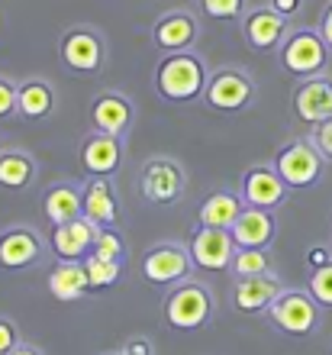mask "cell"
<instances>
[{"mask_svg": "<svg viewBox=\"0 0 332 355\" xmlns=\"http://www.w3.org/2000/svg\"><path fill=\"white\" fill-rule=\"evenodd\" d=\"M306 291L313 294V300L320 307L332 310V262L323 265V268H313L310 278H306Z\"/></svg>", "mask_w": 332, "mask_h": 355, "instance_id": "obj_31", "label": "cell"}, {"mask_svg": "<svg viewBox=\"0 0 332 355\" xmlns=\"http://www.w3.org/2000/svg\"><path fill=\"white\" fill-rule=\"evenodd\" d=\"M148 42L152 49H158L161 55H175V52H191L200 42V19L194 10L175 7L165 10L161 17L152 23L148 29Z\"/></svg>", "mask_w": 332, "mask_h": 355, "instance_id": "obj_11", "label": "cell"}, {"mask_svg": "<svg viewBox=\"0 0 332 355\" xmlns=\"http://www.w3.org/2000/svg\"><path fill=\"white\" fill-rule=\"evenodd\" d=\"M320 304L313 300V294L306 288H284L281 294L274 297V304L265 310V317L271 320V327L287 333V336H313L320 329Z\"/></svg>", "mask_w": 332, "mask_h": 355, "instance_id": "obj_9", "label": "cell"}, {"mask_svg": "<svg viewBox=\"0 0 332 355\" xmlns=\"http://www.w3.org/2000/svg\"><path fill=\"white\" fill-rule=\"evenodd\" d=\"M39 207H42V216L49 220V226L84 216V181H74V178L52 181L39 197Z\"/></svg>", "mask_w": 332, "mask_h": 355, "instance_id": "obj_19", "label": "cell"}, {"mask_svg": "<svg viewBox=\"0 0 332 355\" xmlns=\"http://www.w3.org/2000/svg\"><path fill=\"white\" fill-rule=\"evenodd\" d=\"M229 233L236 239V249H271L277 239V214L274 210L245 207Z\"/></svg>", "mask_w": 332, "mask_h": 355, "instance_id": "obj_23", "label": "cell"}, {"mask_svg": "<svg viewBox=\"0 0 332 355\" xmlns=\"http://www.w3.org/2000/svg\"><path fill=\"white\" fill-rule=\"evenodd\" d=\"M184 243L200 271H229V262H232V255H236V239H232L229 230L197 223Z\"/></svg>", "mask_w": 332, "mask_h": 355, "instance_id": "obj_16", "label": "cell"}, {"mask_svg": "<svg viewBox=\"0 0 332 355\" xmlns=\"http://www.w3.org/2000/svg\"><path fill=\"white\" fill-rule=\"evenodd\" d=\"M84 216L97 230L123 223V197L113 178H84Z\"/></svg>", "mask_w": 332, "mask_h": 355, "instance_id": "obj_18", "label": "cell"}, {"mask_svg": "<svg viewBox=\"0 0 332 355\" xmlns=\"http://www.w3.org/2000/svg\"><path fill=\"white\" fill-rule=\"evenodd\" d=\"M58 110V91L55 85L42 75H33L26 81H19V97H17V116L26 123H46L52 120Z\"/></svg>", "mask_w": 332, "mask_h": 355, "instance_id": "obj_22", "label": "cell"}, {"mask_svg": "<svg viewBox=\"0 0 332 355\" xmlns=\"http://www.w3.org/2000/svg\"><path fill=\"white\" fill-rule=\"evenodd\" d=\"M274 171L284 178V184L290 191H306L316 187L326 175V155L316 149V142L310 136H294V139L281 142L271 159Z\"/></svg>", "mask_w": 332, "mask_h": 355, "instance_id": "obj_6", "label": "cell"}, {"mask_svg": "<svg viewBox=\"0 0 332 355\" xmlns=\"http://www.w3.org/2000/svg\"><path fill=\"white\" fill-rule=\"evenodd\" d=\"M239 197L245 207H259V210H277V207L287 204L290 197V187L284 184V178L274 171L271 162H259V165H249L239 178Z\"/></svg>", "mask_w": 332, "mask_h": 355, "instance_id": "obj_14", "label": "cell"}, {"mask_svg": "<svg viewBox=\"0 0 332 355\" xmlns=\"http://www.w3.org/2000/svg\"><path fill=\"white\" fill-rule=\"evenodd\" d=\"M136 126V103L130 94L123 91H107L94 94V101L87 103V130L107 132V136H126Z\"/></svg>", "mask_w": 332, "mask_h": 355, "instance_id": "obj_13", "label": "cell"}, {"mask_svg": "<svg viewBox=\"0 0 332 355\" xmlns=\"http://www.w3.org/2000/svg\"><path fill=\"white\" fill-rule=\"evenodd\" d=\"M281 291H284V281H281L277 271L239 278L232 281V307L242 310V313H265Z\"/></svg>", "mask_w": 332, "mask_h": 355, "instance_id": "obj_21", "label": "cell"}, {"mask_svg": "<svg viewBox=\"0 0 332 355\" xmlns=\"http://www.w3.org/2000/svg\"><path fill=\"white\" fill-rule=\"evenodd\" d=\"M194 268L197 265L187 252V243H177V239H158L139 259V278L148 288H175V284L191 278Z\"/></svg>", "mask_w": 332, "mask_h": 355, "instance_id": "obj_8", "label": "cell"}, {"mask_svg": "<svg viewBox=\"0 0 332 355\" xmlns=\"http://www.w3.org/2000/svg\"><path fill=\"white\" fill-rule=\"evenodd\" d=\"M10 355H42V349H36V346H29V343H19L17 349H13V352Z\"/></svg>", "mask_w": 332, "mask_h": 355, "instance_id": "obj_38", "label": "cell"}, {"mask_svg": "<svg viewBox=\"0 0 332 355\" xmlns=\"http://www.w3.org/2000/svg\"><path fill=\"white\" fill-rule=\"evenodd\" d=\"M310 139L316 142V149L326 155V162H332V116L323 123H316L313 132H310Z\"/></svg>", "mask_w": 332, "mask_h": 355, "instance_id": "obj_33", "label": "cell"}, {"mask_svg": "<svg viewBox=\"0 0 332 355\" xmlns=\"http://www.w3.org/2000/svg\"><path fill=\"white\" fill-rule=\"evenodd\" d=\"M210 81V65L207 58L191 52H175V55L158 58L155 71H152V87L165 103H194L203 101Z\"/></svg>", "mask_w": 332, "mask_h": 355, "instance_id": "obj_1", "label": "cell"}, {"mask_svg": "<svg viewBox=\"0 0 332 355\" xmlns=\"http://www.w3.org/2000/svg\"><path fill=\"white\" fill-rule=\"evenodd\" d=\"M200 7L216 23H239L249 10V0H200Z\"/></svg>", "mask_w": 332, "mask_h": 355, "instance_id": "obj_30", "label": "cell"}, {"mask_svg": "<svg viewBox=\"0 0 332 355\" xmlns=\"http://www.w3.org/2000/svg\"><path fill=\"white\" fill-rule=\"evenodd\" d=\"M332 262V249L329 245H310L306 249V268L313 271V268H323V265Z\"/></svg>", "mask_w": 332, "mask_h": 355, "instance_id": "obj_35", "label": "cell"}, {"mask_svg": "<svg viewBox=\"0 0 332 355\" xmlns=\"http://www.w3.org/2000/svg\"><path fill=\"white\" fill-rule=\"evenodd\" d=\"M290 107L300 123H306L313 130L316 123H323L332 116V75H316L306 81H297L294 94H290Z\"/></svg>", "mask_w": 332, "mask_h": 355, "instance_id": "obj_17", "label": "cell"}, {"mask_svg": "<svg viewBox=\"0 0 332 355\" xmlns=\"http://www.w3.org/2000/svg\"><path fill=\"white\" fill-rule=\"evenodd\" d=\"M239 33L252 52H277L290 33V19H284L274 7L259 3L245 10V17L239 19Z\"/></svg>", "mask_w": 332, "mask_h": 355, "instance_id": "obj_15", "label": "cell"}, {"mask_svg": "<svg viewBox=\"0 0 332 355\" xmlns=\"http://www.w3.org/2000/svg\"><path fill=\"white\" fill-rule=\"evenodd\" d=\"M136 187L152 207H177L187 194V168L175 155H152L139 165Z\"/></svg>", "mask_w": 332, "mask_h": 355, "instance_id": "obj_5", "label": "cell"}, {"mask_svg": "<svg viewBox=\"0 0 332 355\" xmlns=\"http://www.w3.org/2000/svg\"><path fill=\"white\" fill-rule=\"evenodd\" d=\"M49 239L29 223H13L0 233V271H29L46 262Z\"/></svg>", "mask_w": 332, "mask_h": 355, "instance_id": "obj_10", "label": "cell"}, {"mask_svg": "<svg viewBox=\"0 0 332 355\" xmlns=\"http://www.w3.org/2000/svg\"><path fill=\"white\" fill-rule=\"evenodd\" d=\"M245 210L239 191L232 187H216L200 200L197 207V223L203 226H216V230H232V223L239 220V214Z\"/></svg>", "mask_w": 332, "mask_h": 355, "instance_id": "obj_25", "label": "cell"}, {"mask_svg": "<svg viewBox=\"0 0 332 355\" xmlns=\"http://www.w3.org/2000/svg\"><path fill=\"white\" fill-rule=\"evenodd\" d=\"M84 178H116L126 162V136H107V132H84L78 146Z\"/></svg>", "mask_w": 332, "mask_h": 355, "instance_id": "obj_12", "label": "cell"}, {"mask_svg": "<svg viewBox=\"0 0 332 355\" xmlns=\"http://www.w3.org/2000/svg\"><path fill=\"white\" fill-rule=\"evenodd\" d=\"M91 252L101 255V259H110V262H126L130 245H126V236L120 233V226H101L97 236H94Z\"/></svg>", "mask_w": 332, "mask_h": 355, "instance_id": "obj_29", "label": "cell"}, {"mask_svg": "<svg viewBox=\"0 0 332 355\" xmlns=\"http://www.w3.org/2000/svg\"><path fill=\"white\" fill-rule=\"evenodd\" d=\"M94 236H97V226L87 216H78V220L52 226L49 249L55 252L58 262H84L94 249Z\"/></svg>", "mask_w": 332, "mask_h": 355, "instance_id": "obj_20", "label": "cell"}, {"mask_svg": "<svg viewBox=\"0 0 332 355\" xmlns=\"http://www.w3.org/2000/svg\"><path fill=\"white\" fill-rule=\"evenodd\" d=\"M316 29H320V36L326 39V46L332 49V0L323 7V13H320V23H316Z\"/></svg>", "mask_w": 332, "mask_h": 355, "instance_id": "obj_37", "label": "cell"}, {"mask_svg": "<svg viewBox=\"0 0 332 355\" xmlns=\"http://www.w3.org/2000/svg\"><path fill=\"white\" fill-rule=\"evenodd\" d=\"M265 271H274L271 249H236L226 275L232 281H239V278H252V275H265Z\"/></svg>", "mask_w": 332, "mask_h": 355, "instance_id": "obj_27", "label": "cell"}, {"mask_svg": "<svg viewBox=\"0 0 332 355\" xmlns=\"http://www.w3.org/2000/svg\"><path fill=\"white\" fill-rule=\"evenodd\" d=\"M107 355H136V352H130V349H126V346H120V349H116V352H107Z\"/></svg>", "mask_w": 332, "mask_h": 355, "instance_id": "obj_39", "label": "cell"}, {"mask_svg": "<svg viewBox=\"0 0 332 355\" xmlns=\"http://www.w3.org/2000/svg\"><path fill=\"white\" fill-rule=\"evenodd\" d=\"M19 346V329L10 317H0V355H10Z\"/></svg>", "mask_w": 332, "mask_h": 355, "instance_id": "obj_34", "label": "cell"}, {"mask_svg": "<svg viewBox=\"0 0 332 355\" xmlns=\"http://www.w3.org/2000/svg\"><path fill=\"white\" fill-rule=\"evenodd\" d=\"M84 271H87L91 291H107L123 278V262H110V259H101V255L91 252L84 259Z\"/></svg>", "mask_w": 332, "mask_h": 355, "instance_id": "obj_28", "label": "cell"}, {"mask_svg": "<svg viewBox=\"0 0 332 355\" xmlns=\"http://www.w3.org/2000/svg\"><path fill=\"white\" fill-rule=\"evenodd\" d=\"M259 101V81L249 68L242 65H220L210 71L207 91H203V103L216 113H242L255 107Z\"/></svg>", "mask_w": 332, "mask_h": 355, "instance_id": "obj_7", "label": "cell"}, {"mask_svg": "<svg viewBox=\"0 0 332 355\" xmlns=\"http://www.w3.org/2000/svg\"><path fill=\"white\" fill-rule=\"evenodd\" d=\"M17 97H19V81L10 75H0V123L17 116Z\"/></svg>", "mask_w": 332, "mask_h": 355, "instance_id": "obj_32", "label": "cell"}, {"mask_svg": "<svg viewBox=\"0 0 332 355\" xmlns=\"http://www.w3.org/2000/svg\"><path fill=\"white\" fill-rule=\"evenodd\" d=\"M49 294L62 304H71V300H81L91 284H87V271L84 262H55V268L49 271Z\"/></svg>", "mask_w": 332, "mask_h": 355, "instance_id": "obj_26", "label": "cell"}, {"mask_svg": "<svg viewBox=\"0 0 332 355\" xmlns=\"http://www.w3.org/2000/svg\"><path fill=\"white\" fill-rule=\"evenodd\" d=\"M39 159L23 146H0V191L19 194L36 184Z\"/></svg>", "mask_w": 332, "mask_h": 355, "instance_id": "obj_24", "label": "cell"}, {"mask_svg": "<svg viewBox=\"0 0 332 355\" xmlns=\"http://www.w3.org/2000/svg\"><path fill=\"white\" fill-rule=\"evenodd\" d=\"M58 62L71 75L97 78L110 65V42L91 23H74L58 36Z\"/></svg>", "mask_w": 332, "mask_h": 355, "instance_id": "obj_2", "label": "cell"}, {"mask_svg": "<svg viewBox=\"0 0 332 355\" xmlns=\"http://www.w3.org/2000/svg\"><path fill=\"white\" fill-rule=\"evenodd\" d=\"M304 3H306V0H268V7H274L284 19H297V17H300V13H304Z\"/></svg>", "mask_w": 332, "mask_h": 355, "instance_id": "obj_36", "label": "cell"}, {"mask_svg": "<svg viewBox=\"0 0 332 355\" xmlns=\"http://www.w3.org/2000/svg\"><path fill=\"white\" fill-rule=\"evenodd\" d=\"M161 313H165V323L171 329L194 333V329H203L213 320V313H216V297H213L210 284L187 278V281H181V284H175V288H168Z\"/></svg>", "mask_w": 332, "mask_h": 355, "instance_id": "obj_4", "label": "cell"}, {"mask_svg": "<svg viewBox=\"0 0 332 355\" xmlns=\"http://www.w3.org/2000/svg\"><path fill=\"white\" fill-rule=\"evenodd\" d=\"M329 62H332V49L326 46V39L320 36L316 26H290L287 39L277 49V65L294 81L326 75Z\"/></svg>", "mask_w": 332, "mask_h": 355, "instance_id": "obj_3", "label": "cell"}]
</instances>
